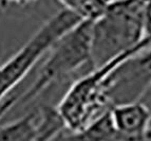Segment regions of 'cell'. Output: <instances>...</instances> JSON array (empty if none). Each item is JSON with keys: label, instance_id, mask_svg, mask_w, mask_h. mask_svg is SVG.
I'll use <instances>...</instances> for the list:
<instances>
[{"label": "cell", "instance_id": "cell-1", "mask_svg": "<svg viewBox=\"0 0 151 141\" xmlns=\"http://www.w3.org/2000/svg\"><path fill=\"white\" fill-rule=\"evenodd\" d=\"M145 0H109L101 15L92 20L91 64L97 68L122 53L150 47L143 38Z\"/></svg>", "mask_w": 151, "mask_h": 141}, {"label": "cell", "instance_id": "cell-2", "mask_svg": "<svg viewBox=\"0 0 151 141\" xmlns=\"http://www.w3.org/2000/svg\"><path fill=\"white\" fill-rule=\"evenodd\" d=\"M92 20L81 19L53 44L37 78L28 91L18 99L19 102H30L51 85L81 69H93L91 64Z\"/></svg>", "mask_w": 151, "mask_h": 141}, {"label": "cell", "instance_id": "cell-3", "mask_svg": "<svg viewBox=\"0 0 151 141\" xmlns=\"http://www.w3.org/2000/svg\"><path fill=\"white\" fill-rule=\"evenodd\" d=\"M143 48L132 49L94 68L76 80L65 94L57 108L70 132L83 129L97 115L110 108L106 98V80L116 66Z\"/></svg>", "mask_w": 151, "mask_h": 141}, {"label": "cell", "instance_id": "cell-4", "mask_svg": "<svg viewBox=\"0 0 151 141\" xmlns=\"http://www.w3.org/2000/svg\"><path fill=\"white\" fill-rule=\"evenodd\" d=\"M81 19L68 9L58 11L41 25L19 50L0 65V102L27 76L56 40Z\"/></svg>", "mask_w": 151, "mask_h": 141}, {"label": "cell", "instance_id": "cell-5", "mask_svg": "<svg viewBox=\"0 0 151 141\" xmlns=\"http://www.w3.org/2000/svg\"><path fill=\"white\" fill-rule=\"evenodd\" d=\"M111 116L119 140L148 139L151 109L139 101L111 106Z\"/></svg>", "mask_w": 151, "mask_h": 141}, {"label": "cell", "instance_id": "cell-6", "mask_svg": "<svg viewBox=\"0 0 151 141\" xmlns=\"http://www.w3.org/2000/svg\"><path fill=\"white\" fill-rule=\"evenodd\" d=\"M110 108L97 115L83 129L71 132L60 138L75 140H119V136L112 120Z\"/></svg>", "mask_w": 151, "mask_h": 141}, {"label": "cell", "instance_id": "cell-7", "mask_svg": "<svg viewBox=\"0 0 151 141\" xmlns=\"http://www.w3.org/2000/svg\"><path fill=\"white\" fill-rule=\"evenodd\" d=\"M38 113H31L0 125V141H34L37 139Z\"/></svg>", "mask_w": 151, "mask_h": 141}, {"label": "cell", "instance_id": "cell-8", "mask_svg": "<svg viewBox=\"0 0 151 141\" xmlns=\"http://www.w3.org/2000/svg\"><path fill=\"white\" fill-rule=\"evenodd\" d=\"M67 129L65 122L58 110L57 106L45 105L38 111L37 139L36 140H50L60 135Z\"/></svg>", "mask_w": 151, "mask_h": 141}, {"label": "cell", "instance_id": "cell-9", "mask_svg": "<svg viewBox=\"0 0 151 141\" xmlns=\"http://www.w3.org/2000/svg\"><path fill=\"white\" fill-rule=\"evenodd\" d=\"M65 9L72 11L83 19H95L106 8L109 0H59Z\"/></svg>", "mask_w": 151, "mask_h": 141}, {"label": "cell", "instance_id": "cell-10", "mask_svg": "<svg viewBox=\"0 0 151 141\" xmlns=\"http://www.w3.org/2000/svg\"><path fill=\"white\" fill-rule=\"evenodd\" d=\"M143 38L148 40L151 46V0H147L144 8Z\"/></svg>", "mask_w": 151, "mask_h": 141}, {"label": "cell", "instance_id": "cell-11", "mask_svg": "<svg viewBox=\"0 0 151 141\" xmlns=\"http://www.w3.org/2000/svg\"><path fill=\"white\" fill-rule=\"evenodd\" d=\"M18 99H19V97L12 96L11 98L5 99L3 102H2V101L0 102V120H1V118L4 116L5 113H8V111L10 110L11 108H12L13 106L17 103Z\"/></svg>", "mask_w": 151, "mask_h": 141}, {"label": "cell", "instance_id": "cell-12", "mask_svg": "<svg viewBox=\"0 0 151 141\" xmlns=\"http://www.w3.org/2000/svg\"><path fill=\"white\" fill-rule=\"evenodd\" d=\"M37 0H2V2L0 4V8L1 9H5L8 8V5L10 3H14V4H17V5H28V4H31V3H34L36 2Z\"/></svg>", "mask_w": 151, "mask_h": 141}, {"label": "cell", "instance_id": "cell-13", "mask_svg": "<svg viewBox=\"0 0 151 141\" xmlns=\"http://www.w3.org/2000/svg\"><path fill=\"white\" fill-rule=\"evenodd\" d=\"M1 2H2V0H0V4H1Z\"/></svg>", "mask_w": 151, "mask_h": 141}, {"label": "cell", "instance_id": "cell-14", "mask_svg": "<svg viewBox=\"0 0 151 141\" xmlns=\"http://www.w3.org/2000/svg\"><path fill=\"white\" fill-rule=\"evenodd\" d=\"M145 1H147V0H145Z\"/></svg>", "mask_w": 151, "mask_h": 141}]
</instances>
